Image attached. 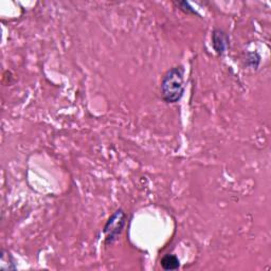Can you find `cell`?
<instances>
[{"instance_id":"cell-4","label":"cell","mask_w":271,"mask_h":271,"mask_svg":"<svg viewBox=\"0 0 271 271\" xmlns=\"http://www.w3.org/2000/svg\"><path fill=\"white\" fill-rule=\"evenodd\" d=\"M161 267L167 270V271H171V270H177L180 267V261L179 259L174 256V255H165L162 259H161Z\"/></svg>"},{"instance_id":"cell-1","label":"cell","mask_w":271,"mask_h":271,"mask_svg":"<svg viewBox=\"0 0 271 271\" xmlns=\"http://www.w3.org/2000/svg\"><path fill=\"white\" fill-rule=\"evenodd\" d=\"M185 68L175 66L169 69L161 81V95L165 103H178L185 93Z\"/></svg>"},{"instance_id":"cell-6","label":"cell","mask_w":271,"mask_h":271,"mask_svg":"<svg viewBox=\"0 0 271 271\" xmlns=\"http://www.w3.org/2000/svg\"><path fill=\"white\" fill-rule=\"evenodd\" d=\"M174 4H176L177 6H179L180 10L182 12H185L186 14H193V15H198V13L194 10L193 7L191 6V4L187 1H178V2H174ZM199 16V15H198Z\"/></svg>"},{"instance_id":"cell-5","label":"cell","mask_w":271,"mask_h":271,"mask_svg":"<svg viewBox=\"0 0 271 271\" xmlns=\"http://www.w3.org/2000/svg\"><path fill=\"white\" fill-rule=\"evenodd\" d=\"M16 263L12 256L8 252H5L4 250L2 251L1 255V263H0V269L1 270H15Z\"/></svg>"},{"instance_id":"cell-2","label":"cell","mask_w":271,"mask_h":271,"mask_svg":"<svg viewBox=\"0 0 271 271\" xmlns=\"http://www.w3.org/2000/svg\"><path fill=\"white\" fill-rule=\"evenodd\" d=\"M127 215L122 209L117 210L116 212L108 218L107 223L104 226L105 243L106 245H112L118 240V237L123 231L126 225Z\"/></svg>"},{"instance_id":"cell-3","label":"cell","mask_w":271,"mask_h":271,"mask_svg":"<svg viewBox=\"0 0 271 271\" xmlns=\"http://www.w3.org/2000/svg\"><path fill=\"white\" fill-rule=\"evenodd\" d=\"M212 46L218 55H224L229 47V36L222 29H214L212 33Z\"/></svg>"}]
</instances>
